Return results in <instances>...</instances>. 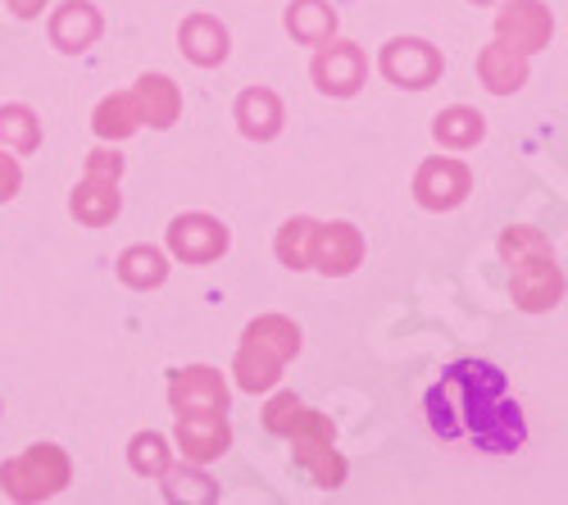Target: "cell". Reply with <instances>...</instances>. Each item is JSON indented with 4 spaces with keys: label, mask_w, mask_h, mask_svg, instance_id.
Listing matches in <instances>:
<instances>
[{
    "label": "cell",
    "mask_w": 568,
    "mask_h": 505,
    "mask_svg": "<svg viewBox=\"0 0 568 505\" xmlns=\"http://www.w3.org/2000/svg\"><path fill=\"white\" fill-rule=\"evenodd\" d=\"M428 424L442 437H473L483 451H518L528 437L518 405L505 396V374L496 364H455L428 392Z\"/></svg>",
    "instance_id": "6da1fadb"
},
{
    "label": "cell",
    "mask_w": 568,
    "mask_h": 505,
    "mask_svg": "<svg viewBox=\"0 0 568 505\" xmlns=\"http://www.w3.org/2000/svg\"><path fill=\"white\" fill-rule=\"evenodd\" d=\"M264 428L273 437H287L292 442V455L296 465L314 478V487H327L337 492L351 474L346 455L337 451V428L323 410H310L296 392H277L268 405H264Z\"/></svg>",
    "instance_id": "7a4b0ae2"
},
{
    "label": "cell",
    "mask_w": 568,
    "mask_h": 505,
    "mask_svg": "<svg viewBox=\"0 0 568 505\" xmlns=\"http://www.w3.org/2000/svg\"><path fill=\"white\" fill-rule=\"evenodd\" d=\"M500 260L509 264V296L524 314H546L564 301V264L541 228L509 223L500 233Z\"/></svg>",
    "instance_id": "3957f363"
},
{
    "label": "cell",
    "mask_w": 568,
    "mask_h": 505,
    "mask_svg": "<svg viewBox=\"0 0 568 505\" xmlns=\"http://www.w3.org/2000/svg\"><path fill=\"white\" fill-rule=\"evenodd\" d=\"M301 329L292 324L287 314H260L246 324L242 342H236V355H232V378L242 392L260 396V392H273L282 370L301 355Z\"/></svg>",
    "instance_id": "277c9868"
},
{
    "label": "cell",
    "mask_w": 568,
    "mask_h": 505,
    "mask_svg": "<svg viewBox=\"0 0 568 505\" xmlns=\"http://www.w3.org/2000/svg\"><path fill=\"white\" fill-rule=\"evenodd\" d=\"M69 478H73V461L55 442H37V446L19 451L14 461L0 465V492L19 505H37V501L60 496L69 487Z\"/></svg>",
    "instance_id": "5b68a950"
},
{
    "label": "cell",
    "mask_w": 568,
    "mask_h": 505,
    "mask_svg": "<svg viewBox=\"0 0 568 505\" xmlns=\"http://www.w3.org/2000/svg\"><path fill=\"white\" fill-rule=\"evenodd\" d=\"M119 178H123V155L101 147V151H91L87 155V169H82V182L73 188L69 196V210L78 223L87 228H105L119 219L123 210V196H119Z\"/></svg>",
    "instance_id": "8992f818"
},
{
    "label": "cell",
    "mask_w": 568,
    "mask_h": 505,
    "mask_svg": "<svg viewBox=\"0 0 568 505\" xmlns=\"http://www.w3.org/2000/svg\"><path fill=\"white\" fill-rule=\"evenodd\" d=\"M377 73H383L392 87L423 91L446 73V55L428 37H392L383 51H377Z\"/></svg>",
    "instance_id": "52a82bcc"
},
{
    "label": "cell",
    "mask_w": 568,
    "mask_h": 505,
    "mask_svg": "<svg viewBox=\"0 0 568 505\" xmlns=\"http://www.w3.org/2000/svg\"><path fill=\"white\" fill-rule=\"evenodd\" d=\"M164 246H169V255L182 260V264H214V260L227 255L232 238H227L223 219H214V214H205V210H186V214H178V219L164 228Z\"/></svg>",
    "instance_id": "ba28073f"
},
{
    "label": "cell",
    "mask_w": 568,
    "mask_h": 505,
    "mask_svg": "<svg viewBox=\"0 0 568 505\" xmlns=\"http://www.w3.org/2000/svg\"><path fill=\"white\" fill-rule=\"evenodd\" d=\"M310 78H314V87L323 91V97L351 101V97H359L364 82H368V55L359 51L355 41H337L333 37V41L318 46V55L310 64Z\"/></svg>",
    "instance_id": "9c48e42d"
},
{
    "label": "cell",
    "mask_w": 568,
    "mask_h": 505,
    "mask_svg": "<svg viewBox=\"0 0 568 505\" xmlns=\"http://www.w3.org/2000/svg\"><path fill=\"white\" fill-rule=\"evenodd\" d=\"M473 192V169L455 155H433L423 160L418 173H414V201L433 214H446V210H459Z\"/></svg>",
    "instance_id": "30bf717a"
},
{
    "label": "cell",
    "mask_w": 568,
    "mask_h": 505,
    "mask_svg": "<svg viewBox=\"0 0 568 505\" xmlns=\"http://www.w3.org/2000/svg\"><path fill=\"white\" fill-rule=\"evenodd\" d=\"M227 378L214 364H186L169 383V405L173 415H227Z\"/></svg>",
    "instance_id": "8fae6325"
},
{
    "label": "cell",
    "mask_w": 568,
    "mask_h": 505,
    "mask_svg": "<svg viewBox=\"0 0 568 505\" xmlns=\"http://www.w3.org/2000/svg\"><path fill=\"white\" fill-rule=\"evenodd\" d=\"M364 233L346 219L333 223H318L314 228V246H310V269H318L323 279H351V273L364 264Z\"/></svg>",
    "instance_id": "7c38bea8"
},
{
    "label": "cell",
    "mask_w": 568,
    "mask_h": 505,
    "mask_svg": "<svg viewBox=\"0 0 568 505\" xmlns=\"http://www.w3.org/2000/svg\"><path fill=\"white\" fill-rule=\"evenodd\" d=\"M555 37V14L541 6V0H505L496 10V41L514 46L524 55L546 51Z\"/></svg>",
    "instance_id": "4fadbf2b"
},
{
    "label": "cell",
    "mask_w": 568,
    "mask_h": 505,
    "mask_svg": "<svg viewBox=\"0 0 568 505\" xmlns=\"http://www.w3.org/2000/svg\"><path fill=\"white\" fill-rule=\"evenodd\" d=\"M105 32V19L91 0H64V6L51 14V46L64 55H82L91 46L101 41Z\"/></svg>",
    "instance_id": "5bb4252c"
},
{
    "label": "cell",
    "mask_w": 568,
    "mask_h": 505,
    "mask_svg": "<svg viewBox=\"0 0 568 505\" xmlns=\"http://www.w3.org/2000/svg\"><path fill=\"white\" fill-rule=\"evenodd\" d=\"M232 119H236V132H242L246 142H273L282 132V123H287V110H282V97L273 87H246L232 105Z\"/></svg>",
    "instance_id": "9a60e30c"
},
{
    "label": "cell",
    "mask_w": 568,
    "mask_h": 505,
    "mask_svg": "<svg viewBox=\"0 0 568 505\" xmlns=\"http://www.w3.org/2000/svg\"><path fill=\"white\" fill-rule=\"evenodd\" d=\"M178 51L196 69H219L227 60V51H232V37L214 14H186L178 23Z\"/></svg>",
    "instance_id": "2e32d148"
},
{
    "label": "cell",
    "mask_w": 568,
    "mask_h": 505,
    "mask_svg": "<svg viewBox=\"0 0 568 505\" xmlns=\"http://www.w3.org/2000/svg\"><path fill=\"white\" fill-rule=\"evenodd\" d=\"M528 73H532V55L514 51L505 41H491L478 51V82L491 91V97H514V91H524Z\"/></svg>",
    "instance_id": "e0dca14e"
},
{
    "label": "cell",
    "mask_w": 568,
    "mask_h": 505,
    "mask_svg": "<svg viewBox=\"0 0 568 505\" xmlns=\"http://www.w3.org/2000/svg\"><path fill=\"white\" fill-rule=\"evenodd\" d=\"M232 446V428L227 415H178V451L182 461L192 465H210Z\"/></svg>",
    "instance_id": "ac0fdd59"
},
{
    "label": "cell",
    "mask_w": 568,
    "mask_h": 505,
    "mask_svg": "<svg viewBox=\"0 0 568 505\" xmlns=\"http://www.w3.org/2000/svg\"><path fill=\"white\" fill-rule=\"evenodd\" d=\"M132 97H136V110H141V128L169 132L182 119V91L164 73H141L136 87H132Z\"/></svg>",
    "instance_id": "d6986e66"
},
{
    "label": "cell",
    "mask_w": 568,
    "mask_h": 505,
    "mask_svg": "<svg viewBox=\"0 0 568 505\" xmlns=\"http://www.w3.org/2000/svg\"><path fill=\"white\" fill-rule=\"evenodd\" d=\"M114 269H119V283L123 287L151 292V287H164V279H169V255L160 246H151V242H136V246H128L119 255Z\"/></svg>",
    "instance_id": "ffe728a7"
},
{
    "label": "cell",
    "mask_w": 568,
    "mask_h": 505,
    "mask_svg": "<svg viewBox=\"0 0 568 505\" xmlns=\"http://www.w3.org/2000/svg\"><path fill=\"white\" fill-rule=\"evenodd\" d=\"M287 32L301 41V46H323V41H333L337 37V28H342V19H337V10L327 6V0H292L287 6Z\"/></svg>",
    "instance_id": "44dd1931"
},
{
    "label": "cell",
    "mask_w": 568,
    "mask_h": 505,
    "mask_svg": "<svg viewBox=\"0 0 568 505\" xmlns=\"http://www.w3.org/2000/svg\"><path fill=\"white\" fill-rule=\"evenodd\" d=\"M160 487H164V501L169 505H214L219 501V483L201 465H192V461L169 465L160 474Z\"/></svg>",
    "instance_id": "7402d4cb"
},
{
    "label": "cell",
    "mask_w": 568,
    "mask_h": 505,
    "mask_svg": "<svg viewBox=\"0 0 568 505\" xmlns=\"http://www.w3.org/2000/svg\"><path fill=\"white\" fill-rule=\"evenodd\" d=\"M433 137H437L442 151H473L487 137V119L468 105H450L433 119Z\"/></svg>",
    "instance_id": "603a6c76"
},
{
    "label": "cell",
    "mask_w": 568,
    "mask_h": 505,
    "mask_svg": "<svg viewBox=\"0 0 568 505\" xmlns=\"http://www.w3.org/2000/svg\"><path fill=\"white\" fill-rule=\"evenodd\" d=\"M91 128H97L101 142H128V137L141 128V110H136L132 87H128V91H114V97H105V101L97 105V114H91Z\"/></svg>",
    "instance_id": "cb8c5ba5"
},
{
    "label": "cell",
    "mask_w": 568,
    "mask_h": 505,
    "mask_svg": "<svg viewBox=\"0 0 568 505\" xmlns=\"http://www.w3.org/2000/svg\"><path fill=\"white\" fill-rule=\"evenodd\" d=\"M37 147H41V119L32 114V105H23V101L0 105V151L32 155Z\"/></svg>",
    "instance_id": "d4e9b609"
},
{
    "label": "cell",
    "mask_w": 568,
    "mask_h": 505,
    "mask_svg": "<svg viewBox=\"0 0 568 505\" xmlns=\"http://www.w3.org/2000/svg\"><path fill=\"white\" fill-rule=\"evenodd\" d=\"M314 228H318V219H310V214H296V219H287V223L277 228V242H273V251H277V260L287 264L292 273H305V269H310Z\"/></svg>",
    "instance_id": "484cf974"
},
{
    "label": "cell",
    "mask_w": 568,
    "mask_h": 505,
    "mask_svg": "<svg viewBox=\"0 0 568 505\" xmlns=\"http://www.w3.org/2000/svg\"><path fill=\"white\" fill-rule=\"evenodd\" d=\"M128 465H132V474H141V478H160V474L173 465V446H169L155 428H141V433H132V442H128Z\"/></svg>",
    "instance_id": "4316f807"
},
{
    "label": "cell",
    "mask_w": 568,
    "mask_h": 505,
    "mask_svg": "<svg viewBox=\"0 0 568 505\" xmlns=\"http://www.w3.org/2000/svg\"><path fill=\"white\" fill-rule=\"evenodd\" d=\"M19 188H23V169H19V155L0 151V205H6V201H14V196H19Z\"/></svg>",
    "instance_id": "83f0119b"
},
{
    "label": "cell",
    "mask_w": 568,
    "mask_h": 505,
    "mask_svg": "<svg viewBox=\"0 0 568 505\" xmlns=\"http://www.w3.org/2000/svg\"><path fill=\"white\" fill-rule=\"evenodd\" d=\"M10 10H14L19 19H37V14L45 10V0H10Z\"/></svg>",
    "instance_id": "f1b7e54d"
},
{
    "label": "cell",
    "mask_w": 568,
    "mask_h": 505,
    "mask_svg": "<svg viewBox=\"0 0 568 505\" xmlns=\"http://www.w3.org/2000/svg\"><path fill=\"white\" fill-rule=\"evenodd\" d=\"M468 6H496V0H468Z\"/></svg>",
    "instance_id": "f546056e"
}]
</instances>
